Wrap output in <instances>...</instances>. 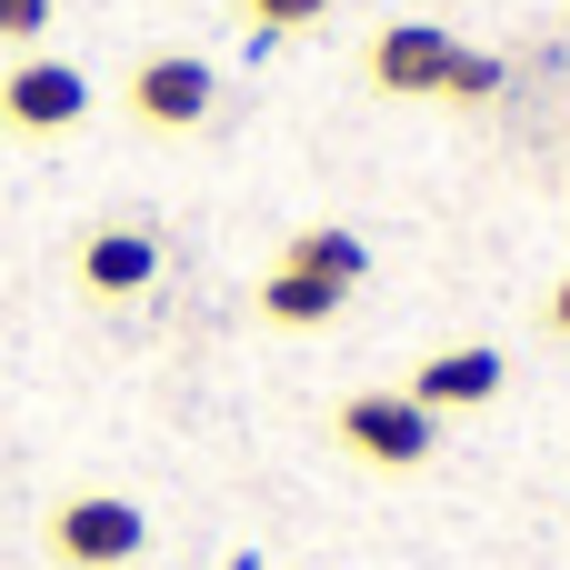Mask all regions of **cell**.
<instances>
[{"mask_svg": "<svg viewBox=\"0 0 570 570\" xmlns=\"http://www.w3.org/2000/svg\"><path fill=\"white\" fill-rule=\"evenodd\" d=\"M50 551L70 570H120V561L150 551V521H140V501H120V491H80V501L50 511Z\"/></svg>", "mask_w": 570, "mask_h": 570, "instance_id": "1", "label": "cell"}, {"mask_svg": "<svg viewBox=\"0 0 570 570\" xmlns=\"http://www.w3.org/2000/svg\"><path fill=\"white\" fill-rule=\"evenodd\" d=\"M341 451H361L371 471H421L431 461V411L401 391H361L341 401Z\"/></svg>", "mask_w": 570, "mask_h": 570, "instance_id": "2", "label": "cell"}, {"mask_svg": "<svg viewBox=\"0 0 570 570\" xmlns=\"http://www.w3.org/2000/svg\"><path fill=\"white\" fill-rule=\"evenodd\" d=\"M210 100H220V70H210V60H190V50H160V60H140V70H130V110H140L150 130H200V120H210Z\"/></svg>", "mask_w": 570, "mask_h": 570, "instance_id": "3", "label": "cell"}, {"mask_svg": "<svg viewBox=\"0 0 570 570\" xmlns=\"http://www.w3.org/2000/svg\"><path fill=\"white\" fill-rule=\"evenodd\" d=\"M451 60H461V40L441 30V20H391L381 40H371V80L381 90H451Z\"/></svg>", "mask_w": 570, "mask_h": 570, "instance_id": "4", "label": "cell"}, {"mask_svg": "<svg viewBox=\"0 0 570 570\" xmlns=\"http://www.w3.org/2000/svg\"><path fill=\"white\" fill-rule=\"evenodd\" d=\"M501 381H511V361H501L491 341H461V351H431V361L411 371V391H401V401H421V411L441 421V411H481Z\"/></svg>", "mask_w": 570, "mask_h": 570, "instance_id": "5", "label": "cell"}, {"mask_svg": "<svg viewBox=\"0 0 570 570\" xmlns=\"http://www.w3.org/2000/svg\"><path fill=\"white\" fill-rule=\"evenodd\" d=\"M80 110H90V80H80L70 60H20L10 90H0V120H10V130H70Z\"/></svg>", "mask_w": 570, "mask_h": 570, "instance_id": "6", "label": "cell"}, {"mask_svg": "<svg viewBox=\"0 0 570 570\" xmlns=\"http://www.w3.org/2000/svg\"><path fill=\"white\" fill-rule=\"evenodd\" d=\"M80 281H90L100 301H140V291L160 281V240H150V230H130V220H110V230H90V240H80Z\"/></svg>", "mask_w": 570, "mask_h": 570, "instance_id": "7", "label": "cell"}, {"mask_svg": "<svg viewBox=\"0 0 570 570\" xmlns=\"http://www.w3.org/2000/svg\"><path fill=\"white\" fill-rule=\"evenodd\" d=\"M341 301H351V291H331V281H311V271H291V261L261 281V321H281V331H321Z\"/></svg>", "mask_w": 570, "mask_h": 570, "instance_id": "8", "label": "cell"}, {"mask_svg": "<svg viewBox=\"0 0 570 570\" xmlns=\"http://www.w3.org/2000/svg\"><path fill=\"white\" fill-rule=\"evenodd\" d=\"M291 271H311V281H331V291H351L361 271H371V240L361 230H291V250H281Z\"/></svg>", "mask_w": 570, "mask_h": 570, "instance_id": "9", "label": "cell"}, {"mask_svg": "<svg viewBox=\"0 0 570 570\" xmlns=\"http://www.w3.org/2000/svg\"><path fill=\"white\" fill-rule=\"evenodd\" d=\"M491 90H501V60L461 40V60H451V90H441V100H491Z\"/></svg>", "mask_w": 570, "mask_h": 570, "instance_id": "10", "label": "cell"}, {"mask_svg": "<svg viewBox=\"0 0 570 570\" xmlns=\"http://www.w3.org/2000/svg\"><path fill=\"white\" fill-rule=\"evenodd\" d=\"M240 10H250L261 30H311V20H321L331 0H240Z\"/></svg>", "mask_w": 570, "mask_h": 570, "instance_id": "11", "label": "cell"}, {"mask_svg": "<svg viewBox=\"0 0 570 570\" xmlns=\"http://www.w3.org/2000/svg\"><path fill=\"white\" fill-rule=\"evenodd\" d=\"M50 30V0H0V40H40Z\"/></svg>", "mask_w": 570, "mask_h": 570, "instance_id": "12", "label": "cell"}, {"mask_svg": "<svg viewBox=\"0 0 570 570\" xmlns=\"http://www.w3.org/2000/svg\"><path fill=\"white\" fill-rule=\"evenodd\" d=\"M551 331H570V281H561V291H551Z\"/></svg>", "mask_w": 570, "mask_h": 570, "instance_id": "13", "label": "cell"}, {"mask_svg": "<svg viewBox=\"0 0 570 570\" xmlns=\"http://www.w3.org/2000/svg\"><path fill=\"white\" fill-rule=\"evenodd\" d=\"M230 570H261V551H240V561H230Z\"/></svg>", "mask_w": 570, "mask_h": 570, "instance_id": "14", "label": "cell"}, {"mask_svg": "<svg viewBox=\"0 0 570 570\" xmlns=\"http://www.w3.org/2000/svg\"><path fill=\"white\" fill-rule=\"evenodd\" d=\"M0 130H10V120H0Z\"/></svg>", "mask_w": 570, "mask_h": 570, "instance_id": "15", "label": "cell"}]
</instances>
